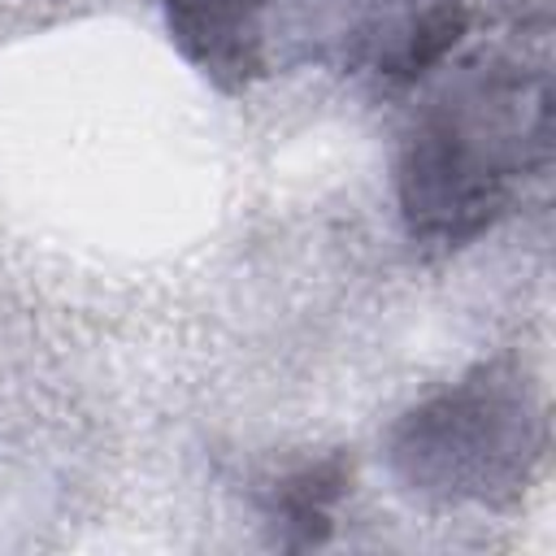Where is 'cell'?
I'll return each mask as SVG.
<instances>
[{"instance_id": "obj_1", "label": "cell", "mask_w": 556, "mask_h": 556, "mask_svg": "<svg viewBox=\"0 0 556 556\" xmlns=\"http://www.w3.org/2000/svg\"><path fill=\"white\" fill-rule=\"evenodd\" d=\"M547 74L469 65L408 126L395 161L400 217L417 243L465 248L513 204L517 178L547 161Z\"/></svg>"}, {"instance_id": "obj_2", "label": "cell", "mask_w": 556, "mask_h": 556, "mask_svg": "<svg viewBox=\"0 0 556 556\" xmlns=\"http://www.w3.org/2000/svg\"><path fill=\"white\" fill-rule=\"evenodd\" d=\"M539 456L543 408L500 365H482L426 395L387 434L395 478L443 504H513Z\"/></svg>"}, {"instance_id": "obj_3", "label": "cell", "mask_w": 556, "mask_h": 556, "mask_svg": "<svg viewBox=\"0 0 556 556\" xmlns=\"http://www.w3.org/2000/svg\"><path fill=\"white\" fill-rule=\"evenodd\" d=\"M274 0H161L169 43L217 91L239 96L265 74V13Z\"/></svg>"}, {"instance_id": "obj_4", "label": "cell", "mask_w": 556, "mask_h": 556, "mask_svg": "<svg viewBox=\"0 0 556 556\" xmlns=\"http://www.w3.org/2000/svg\"><path fill=\"white\" fill-rule=\"evenodd\" d=\"M348 482H352V465L339 452L282 473L269 486V500H265L274 543L287 547V552L321 547L334 530V504L348 495Z\"/></svg>"}]
</instances>
